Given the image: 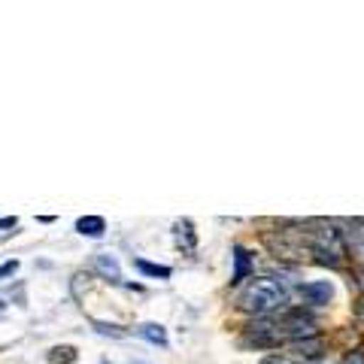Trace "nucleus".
I'll use <instances>...</instances> for the list:
<instances>
[{
  "label": "nucleus",
  "mask_w": 364,
  "mask_h": 364,
  "mask_svg": "<svg viewBox=\"0 0 364 364\" xmlns=\"http://www.w3.org/2000/svg\"><path fill=\"white\" fill-rule=\"evenodd\" d=\"M18 270V261H4L0 264V277H9V273H16Z\"/></svg>",
  "instance_id": "obj_11"
},
{
  "label": "nucleus",
  "mask_w": 364,
  "mask_h": 364,
  "mask_svg": "<svg viewBox=\"0 0 364 364\" xmlns=\"http://www.w3.org/2000/svg\"><path fill=\"white\" fill-rule=\"evenodd\" d=\"M277 328H279V337L286 334V337L301 340V337H310V334L316 331V322H313L310 316H304L301 310H294V313H289V316H286V322L277 325Z\"/></svg>",
  "instance_id": "obj_2"
},
{
  "label": "nucleus",
  "mask_w": 364,
  "mask_h": 364,
  "mask_svg": "<svg viewBox=\"0 0 364 364\" xmlns=\"http://www.w3.org/2000/svg\"><path fill=\"white\" fill-rule=\"evenodd\" d=\"M134 264H136V270H140V273H146V277H158V279L170 277V267H164V264H149V261H143V258H136Z\"/></svg>",
  "instance_id": "obj_8"
},
{
  "label": "nucleus",
  "mask_w": 364,
  "mask_h": 364,
  "mask_svg": "<svg viewBox=\"0 0 364 364\" xmlns=\"http://www.w3.org/2000/svg\"><path fill=\"white\" fill-rule=\"evenodd\" d=\"M301 294L306 298V304H313V306H325L328 301H331V282H306V286H301Z\"/></svg>",
  "instance_id": "obj_3"
},
{
  "label": "nucleus",
  "mask_w": 364,
  "mask_h": 364,
  "mask_svg": "<svg viewBox=\"0 0 364 364\" xmlns=\"http://www.w3.org/2000/svg\"><path fill=\"white\" fill-rule=\"evenodd\" d=\"M286 301H289V289L277 277H258L240 294V306L246 313H270V310H279Z\"/></svg>",
  "instance_id": "obj_1"
},
{
  "label": "nucleus",
  "mask_w": 364,
  "mask_h": 364,
  "mask_svg": "<svg viewBox=\"0 0 364 364\" xmlns=\"http://www.w3.org/2000/svg\"><path fill=\"white\" fill-rule=\"evenodd\" d=\"M95 264H97V270L104 273V277H109V282H122L119 261L112 258V255H97V258H95Z\"/></svg>",
  "instance_id": "obj_7"
},
{
  "label": "nucleus",
  "mask_w": 364,
  "mask_h": 364,
  "mask_svg": "<svg viewBox=\"0 0 364 364\" xmlns=\"http://www.w3.org/2000/svg\"><path fill=\"white\" fill-rule=\"evenodd\" d=\"M136 334H140L143 340H149V343H155V346H167V331L161 325H155V322L140 325V328H136Z\"/></svg>",
  "instance_id": "obj_6"
},
{
  "label": "nucleus",
  "mask_w": 364,
  "mask_h": 364,
  "mask_svg": "<svg viewBox=\"0 0 364 364\" xmlns=\"http://www.w3.org/2000/svg\"><path fill=\"white\" fill-rule=\"evenodd\" d=\"M361 289H364V273H361Z\"/></svg>",
  "instance_id": "obj_14"
},
{
  "label": "nucleus",
  "mask_w": 364,
  "mask_h": 364,
  "mask_svg": "<svg viewBox=\"0 0 364 364\" xmlns=\"http://www.w3.org/2000/svg\"><path fill=\"white\" fill-rule=\"evenodd\" d=\"M0 228H16V219H0Z\"/></svg>",
  "instance_id": "obj_13"
},
{
  "label": "nucleus",
  "mask_w": 364,
  "mask_h": 364,
  "mask_svg": "<svg viewBox=\"0 0 364 364\" xmlns=\"http://www.w3.org/2000/svg\"><path fill=\"white\" fill-rule=\"evenodd\" d=\"M49 361L52 364H70V361H76V349L73 346H55Z\"/></svg>",
  "instance_id": "obj_9"
},
{
  "label": "nucleus",
  "mask_w": 364,
  "mask_h": 364,
  "mask_svg": "<svg viewBox=\"0 0 364 364\" xmlns=\"http://www.w3.org/2000/svg\"><path fill=\"white\" fill-rule=\"evenodd\" d=\"M343 364H364V349H355V352H349V355L343 358Z\"/></svg>",
  "instance_id": "obj_10"
},
{
  "label": "nucleus",
  "mask_w": 364,
  "mask_h": 364,
  "mask_svg": "<svg viewBox=\"0 0 364 364\" xmlns=\"http://www.w3.org/2000/svg\"><path fill=\"white\" fill-rule=\"evenodd\" d=\"M264 364H294V361H289V358H267Z\"/></svg>",
  "instance_id": "obj_12"
},
{
  "label": "nucleus",
  "mask_w": 364,
  "mask_h": 364,
  "mask_svg": "<svg viewBox=\"0 0 364 364\" xmlns=\"http://www.w3.org/2000/svg\"><path fill=\"white\" fill-rule=\"evenodd\" d=\"M76 231L82 237H100L107 231V222L100 219V215H82V219L76 222Z\"/></svg>",
  "instance_id": "obj_4"
},
{
  "label": "nucleus",
  "mask_w": 364,
  "mask_h": 364,
  "mask_svg": "<svg viewBox=\"0 0 364 364\" xmlns=\"http://www.w3.org/2000/svg\"><path fill=\"white\" fill-rule=\"evenodd\" d=\"M249 267H252L249 252H246L243 246H234V277H231V282H243L249 277Z\"/></svg>",
  "instance_id": "obj_5"
}]
</instances>
